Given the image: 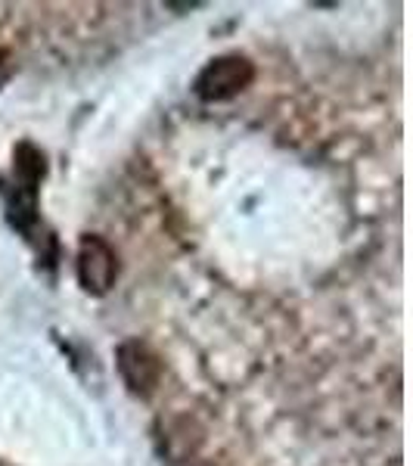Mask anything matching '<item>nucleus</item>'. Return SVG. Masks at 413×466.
<instances>
[{
    "label": "nucleus",
    "instance_id": "20e7f679",
    "mask_svg": "<svg viewBox=\"0 0 413 466\" xmlns=\"http://www.w3.org/2000/svg\"><path fill=\"white\" fill-rule=\"evenodd\" d=\"M44 171H47V162H44V153L37 149L35 144L22 140L13 153V184H22V187H35L41 184Z\"/></svg>",
    "mask_w": 413,
    "mask_h": 466
},
{
    "label": "nucleus",
    "instance_id": "f03ea898",
    "mask_svg": "<svg viewBox=\"0 0 413 466\" xmlns=\"http://www.w3.org/2000/svg\"><path fill=\"white\" fill-rule=\"evenodd\" d=\"M75 270H78L81 289L90 296H106L118 280V258L116 249L103 237H81L78 243V258H75Z\"/></svg>",
    "mask_w": 413,
    "mask_h": 466
},
{
    "label": "nucleus",
    "instance_id": "f257e3e1",
    "mask_svg": "<svg viewBox=\"0 0 413 466\" xmlns=\"http://www.w3.org/2000/svg\"><path fill=\"white\" fill-rule=\"evenodd\" d=\"M255 81V66L252 59L239 56V54H227L217 56L206 69L199 72L196 78V96L206 103H224L234 100L237 94H243Z\"/></svg>",
    "mask_w": 413,
    "mask_h": 466
},
{
    "label": "nucleus",
    "instance_id": "7ed1b4c3",
    "mask_svg": "<svg viewBox=\"0 0 413 466\" xmlns=\"http://www.w3.org/2000/svg\"><path fill=\"white\" fill-rule=\"evenodd\" d=\"M118 370H122V380L127 382L134 395L149 398L159 392L162 382V358L149 349L146 342L131 339L118 349Z\"/></svg>",
    "mask_w": 413,
    "mask_h": 466
},
{
    "label": "nucleus",
    "instance_id": "39448f33",
    "mask_svg": "<svg viewBox=\"0 0 413 466\" xmlns=\"http://www.w3.org/2000/svg\"><path fill=\"white\" fill-rule=\"evenodd\" d=\"M202 441V430L193 423L190 417H180L168 426V435H165V451H168L175 461H186L193 451L199 448Z\"/></svg>",
    "mask_w": 413,
    "mask_h": 466
},
{
    "label": "nucleus",
    "instance_id": "423d86ee",
    "mask_svg": "<svg viewBox=\"0 0 413 466\" xmlns=\"http://www.w3.org/2000/svg\"><path fill=\"white\" fill-rule=\"evenodd\" d=\"M10 72H13V56L6 54L4 47H0V85H4V81L10 78Z\"/></svg>",
    "mask_w": 413,
    "mask_h": 466
}]
</instances>
